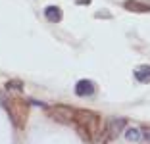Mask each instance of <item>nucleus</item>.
Here are the masks:
<instances>
[{"label": "nucleus", "mask_w": 150, "mask_h": 144, "mask_svg": "<svg viewBox=\"0 0 150 144\" xmlns=\"http://www.w3.org/2000/svg\"><path fill=\"white\" fill-rule=\"evenodd\" d=\"M75 129L85 140H93V136L102 127V117L88 109H75Z\"/></svg>", "instance_id": "f257e3e1"}, {"label": "nucleus", "mask_w": 150, "mask_h": 144, "mask_svg": "<svg viewBox=\"0 0 150 144\" xmlns=\"http://www.w3.org/2000/svg\"><path fill=\"white\" fill-rule=\"evenodd\" d=\"M4 108L8 109L12 121L16 123V127L23 129L27 123V115H29V104L23 102L21 98H10V100L4 102Z\"/></svg>", "instance_id": "f03ea898"}, {"label": "nucleus", "mask_w": 150, "mask_h": 144, "mask_svg": "<svg viewBox=\"0 0 150 144\" xmlns=\"http://www.w3.org/2000/svg\"><path fill=\"white\" fill-rule=\"evenodd\" d=\"M46 115L52 117L54 121H58V123H64V125H73V123H75V109L67 108V106L46 108Z\"/></svg>", "instance_id": "7ed1b4c3"}, {"label": "nucleus", "mask_w": 150, "mask_h": 144, "mask_svg": "<svg viewBox=\"0 0 150 144\" xmlns=\"http://www.w3.org/2000/svg\"><path fill=\"white\" fill-rule=\"evenodd\" d=\"M108 131H110V138L114 136H119L121 133L127 129V119L123 117H114V119H108Z\"/></svg>", "instance_id": "20e7f679"}, {"label": "nucleus", "mask_w": 150, "mask_h": 144, "mask_svg": "<svg viewBox=\"0 0 150 144\" xmlns=\"http://www.w3.org/2000/svg\"><path fill=\"white\" fill-rule=\"evenodd\" d=\"M94 92H96V87L88 79H81L79 83L75 85V94L77 96H93Z\"/></svg>", "instance_id": "39448f33"}, {"label": "nucleus", "mask_w": 150, "mask_h": 144, "mask_svg": "<svg viewBox=\"0 0 150 144\" xmlns=\"http://www.w3.org/2000/svg\"><path fill=\"white\" fill-rule=\"evenodd\" d=\"M123 6H125V10H129V12H137V13L150 12V0H127Z\"/></svg>", "instance_id": "423d86ee"}, {"label": "nucleus", "mask_w": 150, "mask_h": 144, "mask_svg": "<svg viewBox=\"0 0 150 144\" xmlns=\"http://www.w3.org/2000/svg\"><path fill=\"white\" fill-rule=\"evenodd\" d=\"M135 79H137L139 83H142V85L150 83V66L142 64V66L135 67Z\"/></svg>", "instance_id": "0eeeda50"}, {"label": "nucleus", "mask_w": 150, "mask_h": 144, "mask_svg": "<svg viewBox=\"0 0 150 144\" xmlns=\"http://www.w3.org/2000/svg\"><path fill=\"white\" fill-rule=\"evenodd\" d=\"M110 140V131H108V123H102V127L98 129V133L93 136L91 142L93 144H106Z\"/></svg>", "instance_id": "6e6552de"}, {"label": "nucleus", "mask_w": 150, "mask_h": 144, "mask_svg": "<svg viewBox=\"0 0 150 144\" xmlns=\"http://www.w3.org/2000/svg\"><path fill=\"white\" fill-rule=\"evenodd\" d=\"M44 16H46V19H48L50 23L62 21V10L58 8V6H48V8L44 10Z\"/></svg>", "instance_id": "1a4fd4ad"}, {"label": "nucleus", "mask_w": 150, "mask_h": 144, "mask_svg": "<svg viewBox=\"0 0 150 144\" xmlns=\"http://www.w3.org/2000/svg\"><path fill=\"white\" fill-rule=\"evenodd\" d=\"M142 131H139L137 127H127L125 129V138L127 140H141Z\"/></svg>", "instance_id": "9d476101"}, {"label": "nucleus", "mask_w": 150, "mask_h": 144, "mask_svg": "<svg viewBox=\"0 0 150 144\" xmlns=\"http://www.w3.org/2000/svg\"><path fill=\"white\" fill-rule=\"evenodd\" d=\"M6 88H8V90H21L23 83L18 81V79H16V81H8V83H6Z\"/></svg>", "instance_id": "9b49d317"}, {"label": "nucleus", "mask_w": 150, "mask_h": 144, "mask_svg": "<svg viewBox=\"0 0 150 144\" xmlns=\"http://www.w3.org/2000/svg\"><path fill=\"white\" fill-rule=\"evenodd\" d=\"M141 144H150V127H144V129H142Z\"/></svg>", "instance_id": "f8f14e48"}, {"label": "nucleus", "mask_w": 150, "mask_h": 144, "mask_svg": "<svg viewBox=\"0 0 150 144\" xmlns=\"http://www.w3.org/2000/svg\"><path fill=\"white\" fill-rule=\"evenodd\" d=\"M83 2H85V4H88L91 0H77V4H83Z\"/></svg>", "instance_id": "ddd939ff"}, {"label": "nucleus", "mask_w": 150, "mask_h": 144, "mask_svg": "<svg viewBox=\"0 0 150 144\" xmlns=\"http://www.w3.org/2000/svg\"><path fill=\"white\" fill-rule=\"evenodd\" d=\"M0 102H6V100H4V96H2V94H0Z\"/></svg>", "instance_id": "4468645a"}]
</instances>
